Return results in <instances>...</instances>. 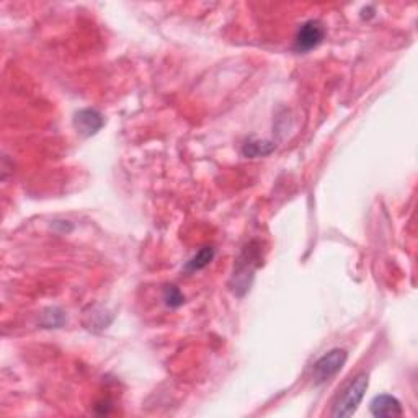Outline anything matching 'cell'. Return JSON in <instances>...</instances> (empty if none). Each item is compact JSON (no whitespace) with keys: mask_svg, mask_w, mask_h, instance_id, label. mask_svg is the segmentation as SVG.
Instances as JSON below:
<instances>
[{"mask_svg":"<svg viewBox=\"0 0 418 418\" xmlns=\"http://www.w3.org/2000/svg\"><path fill=\"white\" fill-rule=\"evenodd\" d=\"M326 37V28L317 20H309L296 33V50L297 51H310L317 48Z\"/></svg>","mask_w":418,"mask_h":418,"instance_id":"3","label":"cell"},{"mask_svg":"<svg viewBox=\"0 0 418 418\" xmlns=\"http://www.w3.org/2000/svg\"><path fill=\"white\" fill-rule=\"evenodd\" d=\"M369 408H371V413L375 417L390 418V417L402 415V406H400L399 400L388 394L377 395V397L371 402Z\"/></svg>","mask_w":418,"mask_h":418,"instance_id":"5","label":"cell"},{"mask_svg":"<svg viewBox=\"0 0 418 418\" xmlns=\"http://www.w3.org/2000/svg\"><path fill=\"white\" fill-rule=\"evenodd\" d=\"M368 386H369L368 376L359 375L357 379L351 382L348 388L344 390V394L340 395L339 400H337L335 406H333L332 415L337 418L353 415V413L357 412L359 404H361L364 392L368 390Z\"/></svg>","mask_w":418,"mask_h":418,"instance_id":"1","label":"cell"},{"mask_svg":"<svg viewBox=\"0 0 418 418\" xmlns=\"http://www.w3.org/2000/svg\"><path fill=\"white\" fill-rule=\"evenodd\" d=\"M166 301L172 308H179V306L183 304V296H181V292L175 286H168L166 291Z\"/></svg>","mask_w":418,"mask_h":418,"instance_id":"7","label":"cell"},{"mask_svg":"<svg viewBox=\"0 0 418 418\" xmlns=\"http://www.w3.org/2000/svg\"><path fill=\"white\" fill-rule=\"evenodd\" d=\"M212 259H215V248L204 247L197 253V255L193 257V259L188 261V265H186V270H190V271L203 270L204 266H208L209 263H211Z\"/></svg>","mask_w":418,"mask_h":418,"instance_id":"6","label":"cell"},{"mask_svg":"<svg viewBox=\"0 0 418 418\" xmlns=\"http://www.w3.org/2000/svg\"><path fill=\"white\" fill-rule=\"evenodd\" d=\"M74 123L80 135L92 136L101 130V126H103V118H101V115L95 110H82L75 115Z\"/></svg>","mask_w":418,"mask_h":418,"instance_id":"4","label":"cell"},{"mask_svg":"<svg viewBox=\"0 0 418 418\" xmlns=\"http://www.w3.org/2000/svg\"><path fill=\"white\" fill-rule=\"evenodd\" d=\"M346 359H348V355H346L345 350L340 348H335L324 355V357L314 364L315 382H317V384H322V382L330 381L333 376L339 375L341 371V368L345 366Z\"/></svg>","mask_w":418,"mask_h":418,"instance_id":"2","label":"cell"}]
</instances>
